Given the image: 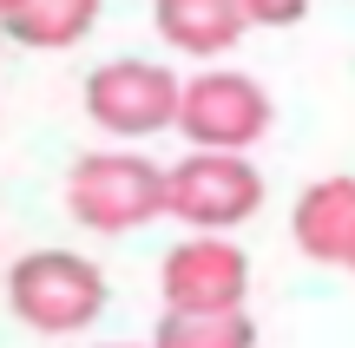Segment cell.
<instances>
[{
  "instance_id": "6da1fadb",
  "label": "cell",
  "mask_w": 355,
  "mask_h": 348,
  "mask_svg": "<svg viewBox=\"0 0 355 348\" xmlns=\"http://www.w3.org/2000/svg\"><path fill=\"white\" fill-rule=\"evenodd\" d=\"M7 309L33 336H86L105 315V270L79 250H26L7 270Z\"/></svg>"
},
{
  "instance_id": "7a4b0ae2",
  "label": "cell",
  "mask_w": 355,
  "mask_h": 348,
  "mask_svg": "<svg viewBox=\"0 0 355 348\" xmlns=\"http://www.w3.org/2000/svg\"><path fill=\"white\" fill-rule=\"evenodd\" d=\"M66 210L73 223L99 237H125L145 230L152 217H165V165L145 152H86L66 171Z\"/></svg>"
},
{
  "instance_id": "3957f363",
  "label": "cell",
  "mask_w": 355,
  "mask_h": 348,
  "mask_svg": "<svg viewBox=\"0 0 355 348\" xmlns=\"http://www.w3.org/2000/svg\"><path fill=\"white\" fill-rule=\"evenodd\" d=\"M263 210V178L237 152H184L165 165V217L191 223L198 237H224Z\"/></svg>"
},
{
  "instance_id": "277c9868",
  "label": "cell",
  "mask_w": 355,
  "mask_h": 348,
  "mask_svg": "<svg viewBox=\"0 0 355 348\" xmlns=\"http://www.w3.org/2000/svg\"><path fill=\"white\" fill-rule=\"evenodd\" d=\"M277 125V105L250 73H198L178 79V118L171 131H184L191 152H237L250 158V145Z\"/></svg>"
},
{
  "instance_id": "5b68a950",
  "label": "cell",
  "mask_w": 355,
  "mask_h": 348,
  "mask_svg": "<svg viewBox=\"0 0 355 348\" xmlns=\"http://www.w3.org/2000/svg\"><path fill=\"white\" fill-rule=\"evenodd\" d=\"M158 296L165 315H224L250 296V257L237 237H184L158 263Z\"/></svg>"
},
{
  "instance_id": "8992f818",
  "label": "cell",
  "mask_w": 355,
  "mask_h": 348,
  "mask_svg": "<svg viewBox=\"0 0 355 348\" xmlns=\"http://www.w3.org/2000/svg\"><path fill=\"white\" fill-rule=\"evenodd\" d=\"M86 118L112 138H152L178 118V73L158 59H105L86 73Z\"/></svg>"
},
{
  "instance_id": "52a82bcc",
  "label": "cell",
  "mask_w": 355,
  "mask_h": 348,
  "mask_svg": "<svg viewBox=\"0 0 355 348\" xmlns=\"http://www.w3.org/2000/svg\"><path fill=\"white\" fill-rule=\"evenodd\" d=\"M290 230H296V250L309 263H329V270L355 276V178L303 184V197L290 210Z\"/></svg>"
},
{
  "instance_id": "ba28073f",
  "label": "cell",
  "mask_w": 355,
  "mask_h": 348,
  "mask_svg": "<svg viewBox=\"0 0 355 348\" xmlns=\"http://www.w3.org/2000/svg\"><path fill=\"white\" fill-rule=\"evenodd\" d=\"M152 26L158 39H165L171 53H184V59H217V53H230L250 26H243L237 0H152Z\"/></svg>"
},
{
  "instance_id": "9c48e42d",
  "label": "cell",
  "mask_w": 355,
  "mask_h": 348,
  "mask_svg": "<svg viewBox=\"0 0 355 348\" xmlns=\"http://www.w3.org/2000/svg\"><path fill=\"white\" fill-rule=\"evenodd\" d=\"M99 26V0H20L13 13H0V39L26 53H66Z\"/></svg>"
},
{
  "instance_id": "30bf717a",
  "label": "cell",
  "mask_w": 355,
  "mask_h": 348,
  "mask_svg": "<svg viewBox=\"0 0 355 348\" xmlns=\"http://www.w3.org/2000/svg\"><path fill=\"white\" fill-rule=\"evenodd\" d=\"M152 348H257L250 309H224V315H158Z\"/></svg>"
},
{
  "instance_id": "8fae6325",
  "label": "cell",
  "mask_w": 355,
  "mask_h": 348,
  "mask_svg": "<svg viewBox=\"0 0 355 348\" xmlns=\"http://www.w3.org/2000/svg\"><path fill=\"white\" fill-rule=\"evenodd\" d=\"M243 26H296L309 13V0H237Z\"/></svg>"
},
{
  "instance_id": "7c38bea8",
  "label": "cell",
  "mask_w": 355,
  "mask_h": 348,
  "mask_svg": "<svg viewBox=\"0 0 355 348\" xmlns=\"http://www.w3.org/2000/svg\"><path fill=\"white\" fill-rule=\"evenodd\" d=\"M99 348H139V342H99Z\"/></svg>"
},
{
  "instance_id": "4fadbf2b",
  "label": "cell",
  "mask_w": 355,
  "mask_h": 348,
  "mask_svg": "<svg viewBox=\"0 0 355 348\" xmlns=\"http://www.w3.org/2000/svg\"><path fill=\"white\" fill-rule=\"evenodd\" d=\"M13 7H20V0H0V13H13Z\"/></svg>"
},
{
  "instance_id": "5bb4252c",
  "label": "cell",
  "mask_w": 355,
  "mask_h": 348,
  "mask_svg": "<svg viewBox=\"0 0 355 348\" xmlns=\"http://www.w3.org/2000/svg\"><path fill=\"white\" fill-rule=\"evenodd\" d=\"M0 46H7V39H0Z\"/></svg>"
}]
</instances>
